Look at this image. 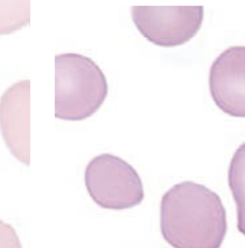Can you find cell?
Here are the masks:
<instances>
[{
    "instance_id": "obj_1",
    "label": "cell",
    "mask_w": 245,
    "mask_h": 248,
    "mask_svg": "<svg viewBox=\"0 0 245 248\" xmlns=\"http://www.w3.org/2000/svg\"><path fill=\"white\" fill-rule=\"evenodd\" d=\"M160 230L173 248H219L227 235L224 203L206 186L178 184L162 198Z\"/></svg>"
},
{
    "instance_id": "obj_6",
    "label": "cell",
    "mask_w": 245,
    "mask_h": 248,
    "mask_svg": "<svg viewBox=\"0 0 245 248\" xmlns=\"http://www.w3.org/2000/svg\"><path fill=\"white\" fill-rule=\"evenodd\" d=\"M31 82L19 81L0 98V131L10 153L23 165L31 162Z\"/></svg>"
},
{
    "instance_id": "obj_9",
    "label": "cell",
    "mask_w": 245,
    "mask_h": 248,
    "mask_svg": "<svg viewBox=\"0 0 245 248\" xmlns=\"http://www.w3.org/2000/svg\"><path fill=\"white\" fill-rule=\"evenodd\" d=\"M0 248H22L15 228L0 219Z\"/></svg>"
},
{
    "instance_id": "obj_2",
    "label": "cell",
    "mask_w": 245,
    "mask_h": 248,
    "mask_svg": "<svg viewBox=\"0 0 245 248\" xmlns=\"http://www.w3.org/2000/svg\"><path fill=\"white\" fill-rule=\"evenodd\" d=\"M108 84L101 68L79 54L55 58V117L79 122L91 117L104 103Z\"/></svg>"
},
{
    "instance_id": "obj_3",
    "label": "cell",
    "mask_w": 245,
    "mask_h": 248,
    "mask_svg": "<svg viewBox=\"0 0 245 248\" xmlns=\"http://www.w3.org/2000/svg\"><path fill=\"white\" fill-rule=\"evenodd\" d=\"M85 186L92 201L104 209H128L141 203L144 198L137 170L110 153L100 155L87 165Z\"/></svg>"
},
{
    "instance_id": "obj_5",
    "label": "cell",
    "mask_w": 245,
    "mask_h": 248,
    "mask_svg": "<svg viewBox=\"0 0 245 248\" xmlns=\"http://www.w3.org/2000/svg\"><path fill=\"white\" fill-rule=\"evenodd\" d=\"M209 90L215 104L232 117H245V46H231L211 66Z\"/></svg>"
},
{
    "instance_id": "obj_4",
    "label": "cell",
    "mask_w": 245,
    "mask_h": 248,
    "mask_svg": "<svg viewBox=\"0 0 245 248\" xmlns=\"http://www.w3.org/2000/svg\"><path fill=\"white\" fill-rule=\"evenodd\" d=\"M131 17L141 35L159 46L190 41L203 20L202 6H133Z\"/></svg>"
},
{
    "instance_id": "obj_7",
    "label": "cell",
    "mask_w": 245,
    "mask_h": 248,
    "mask_svg": "<svg viewBox=\"0 0 245 248\" xmlns=\"http://www.w3.org/2000/svg\"><path fill=\"white\" fill-rule=\"evenodd\" d=\"M228 182L237 205L238 231L245 235V143L238 147L231 160Z\"/></svg>"
},
{
    "instance_id": "obj_8",
    "label": "cell",
    "mask_w": 245,
    "mask_h": 248,
    "mask_svg": "<svg viewBox=\"0 0 245 248\" xmlns=\"http://www.w3.org/2000/svg\"><path fill=\"white\" fill-rule=\"evenodd\" d=\"M29 1H0V35L12 33L29 23Z\"/></svg>"
}]
</instances>
